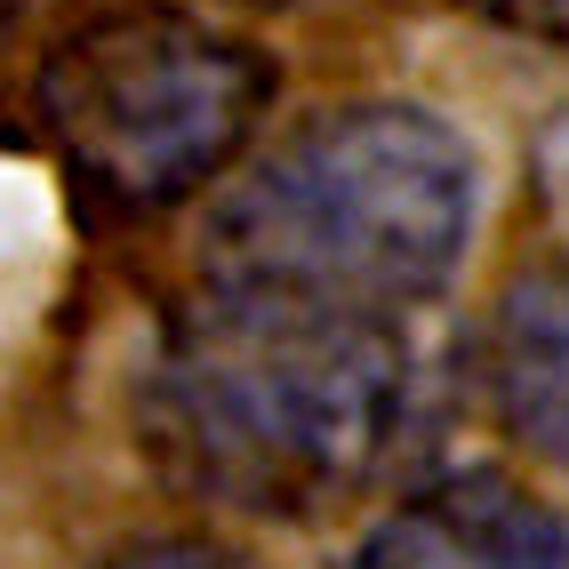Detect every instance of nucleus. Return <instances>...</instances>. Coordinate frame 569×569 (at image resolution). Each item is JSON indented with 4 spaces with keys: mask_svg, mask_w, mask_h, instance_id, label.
<instances>
[{
    "mask_svg": "<svg viewBox=\"0 0 569 569\" xmlns=\"http://www.w3.org/2000/svg\"><path fill=\"white\" fill-rule=\"evenodd\" d=\"M361 569H569V529L506 473H449L369 529Z\"/></svg>",
    "mask_w": 569,
    "mask_h": 569,
    "instance_id": "obj_4",
    "label": "nucleus"
},
{
    "mask_svg": "<svg viewBox=\"0 0 569 569\" xmlns=\"http://www.w3.org/2000/svg\"><path fill=\"white\" fill-rule=\"evenodd\" d=\"M473 144L426 104H346L264 153L209 224V281L393 321L466 264Z\"/></svg>",
    "mask_w": 569,
    "mask_h": 569,
    "instance_id": "obj_2",
    "label": "nucleus"
},
{
    "mask_svg": "<svg viewBox=\"0 0 569 569\" xmlns=\"http://www.w3.org/2000/svg\"><path fill=\"white\" fill-rule=\"evenodd\" d=\"M409 401L393 321L209 281L137 377L169 481L224 513L321 521L377 481Z\"/></svg>",
    "mask_w": 569,
    "mask_h": 569,
    "instance_id": "obj_1",
    "label": "nucleus"
},
{
    "mask_svg": "<svg viewBox=\"0 0 569 569\" xmlns=\"http://www.w3.org/2000/svg\"><path fill=\"white\" fill-rule=\"evenodd\" d=\"M273 104V64L184 9H104L41 64V129L72 193L112 217L193 201L241 161Z\"/></svg>",
    "mask_w": 569,
    "mask_h": 569,
    "instance_id": "obj_3",
    "label": "nucleus"
},
{
    "mask_svg": "<svg viewBox=\"0 0 569 569\" xmlns=\"http://www.w3.org/2000/svg\"><path fill=\"white\" fill-rule=\"evenodd\" d=\"M538 177H546V209H553V224L569 233V112L546 129V144H538Z\"/></svg>",
    "mask_w": 569,
    "mask_h": 569,
    "instance_id": "obj_7",
    "label": "nucleus"
},
{
    "mask_svg": "<svg viewBox=\"0 0 569 569\" xmlns=\"http://www.w3.org/2000/svg\"><path fill=\"white\" fill-rule=\"evenodd\" d=\"M24 9H32V0H0V41H9V32L24 24Z\"/></svg>",
    "mask_w": 569,
    "mask_h": 569,
    "instance_id": "obj_8",
    "label": "nucleus"
},
{
    "mask_svg": "<svg viewBox=\"0 0 569 569\" xmlns=\"http://www.w3.org/2000/svg\"><path fill=\"white\" fill-rule=\"evenodd\" d=\"M97 569H233L209 538H129V546H112Z\"/></svg>",
    "mask_w": 569,
    "mask_h": 569,
    "instance_id": "obj_6",
    "label": "nucleus"
},
{
    "mask_svg": "<svg viewBox=\"0 0 569 569\" xmlns=\"http://www.w3.org/2000/svg\"><path fill=\"white\" fill-rule=\"evenodd\" d=\"M489 377H498L506 426L569 473V264L521 273L489 329Z\"/></svg>",
    "mask_w": 569,
    "mask_h": 569,
    "instance_id": "obj_5",
    "label": "nucleus"
}]
</instances>
